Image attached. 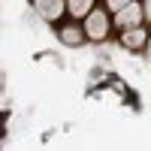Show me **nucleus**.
I'll use <instances>...</instances> for the list:
<instances>
[{
  "label": "nucleus",
  "mask_w": 151,
  "mask_h": 151,
  "mask_svg": "<svg viewBox=\"0 0 151 151\" xmlns=\"http://www.w3.org/2000/svg\"><path fill=\"white\" fill-rule=\"evenodd\" d=\"M139 15H142V9L136 3H127L124 9H118V24H121V27H130V24L139 21Z\"/></svg>",
  "instance_id": "1"
},
{
  "label": "nucleus",
  "mask_w": 151,
  "mask_h": 151,
  "mask_svg": "<svg viewBox=\"0 0 151 151\" xmlns=\"http://www.w3.org/2000/svg\"><path fill=\"white\" fill-rule=\"evenodd\" d=\"M88 33H91L94 40H100V36L106 33V15L103 12H91V15H88Z\"/></svg>",
  "instance_id": "2"
},
{
  "label": "nucleus",
  "mask_w": 151,
  "mask_h": 151,
  "mask_svg": "<svg viewBox=\"0 0 151 151\" xmlns=\"http://www.w3.org/2000/svg\"><path fill=\"white\" fill-rule=\"evenodd\" d=\"M36 9H40L45 18H58L60 9H64V3H60V0H36Z\"/></svg>",
  "instance_id": "3"
},
{
  "label": "nucleus",
  "mask_w": 151,
  "mask_h": 151,
  "mask_svg": "<svg viewBox=\"0 0 151 151\" xmlns=\"http://www.w3.org/2000/svg\"><path fill=\"white\" fill-rule=\"evenodd\" d=\"M91 9V0H70V12L73 15H85Z\"/></svg>",
  "instance_id": "4"
},
{
  "label": "nucleus",
  "mask_w": 151,
  "mask_h": 151,
  "mask_svg": "<svg viewBox=\"0 0 151 151\" xmlns=\"http://www.w3.org/2000/svg\"><path fill=\"white\" fill-rule=\"evenodd\" d=\"M142 40H145L142 30H130V33H124V42H127V45H139Z\"/></svg>",
  "instance_id": "5"
},
{
  "label": "nucleus",
  "mask_w": 151,
  "mask_h": 151,
  "mask_svg": "<svg viewBox=\"0 0 151 151\" xmlns=\"http://www.w3.org/2000/svg\"><path fill=\"white\" fill-rule=\"evenodd\" d=\"M64 42H79V30L67 27V30H64Z\"/></svg>",
  "instance_id": "6"
},
{
  "label": "nucleus",
  "mask_w": 151,
  "mask_h": 151,
  "mask_svg": "<svg viewBox=\"0 0 151 151\" xmlns=\"http://www.w3.org/2000/svg\"><path fill=\"white\" fill-rule=\"evenodd\" d=\"M127 3H130V0H109V6H112V9H124Z\"/></svg>",
  "instance_id": "7"
},
{
  "label": "nucleus",
  "mask_w": 151,
  "mask_h": 151,
  "mask_svg": "<svg viewBox=\"0 0 151 151\" xmlns=\"http://www.w3.org/2000/svg\"><path fill=\"white\" fill-rule=\"evenodd\" d=\"M145 15L151 18V0H148V3H145Z\"/></svg>",
  "instance_id": "8"
}]
</instances>
